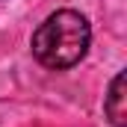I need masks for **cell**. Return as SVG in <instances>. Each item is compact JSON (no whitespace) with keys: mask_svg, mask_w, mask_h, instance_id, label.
I'll use <instances>...</instances> for the list:
<instances>
[{"mask_svg":"<svg viewBox=\"0 0 127 127\" xmlns=\"http://www.w3.org/2000/svg\"><path fill=\"white\" fill-rule=\"evenodd\" d=\"M92 27L89 18L77 9H59L47 15L30 38V50L35 62L50 71H68L89 53Z\"/></svg>","mask_w":127,"mask_h":127,"instance_id":"obj_1","label":"cell"},{"mask_svg":"<svg viewBox=\"0 0 127 127\" xmlns=\"http://www.w3.org/2000/svg\"><path fill=\"white\" fill-rule=\"evenodd\" d=\"M103 115L112 127H127V74L118 71L103 95Z\"/></svg>","mask_w":127,"mask_h":127,"instance_id":"obj_2","label":"cell"}]
</instances>
